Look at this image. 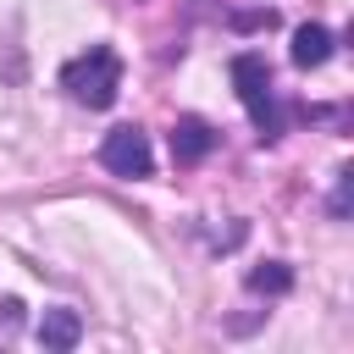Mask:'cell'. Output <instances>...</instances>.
<instances>
[{
	"label": "cell",
	"mask_w": 354,
	"mask_h": 354,
	"mask_svg": "<svg viewBox=\"0 0 354 354\" xmlns=\"http://www.w3.org/2000/svg\"><path fill=\"white\" fill-rule=\"evenodd\" d=\"M61 88H66L77 105H88V111H105V105L116 100V88H122V61H116V50H111V44H88L77 61L61 66Z\"/></svg>",
	"instance_id": "obj_1"
},
{
	"label": "cell",
	"mask_w": 354,
	"mask_h": 354,
	"mask_svg": "<svg viewBox=\"0 0 354 354\" xmlns=\"http://www.w3.org/2000/svg\"><path fill=\"white\" fill-rule=\"evenodd\" d=\"M232 83H238V100L249 105L260 138H277L282 133V105H277V88H271V66L254 50H243V55H232Z\"/></svg>",
	"instance_id": "obj_2"
},
{
	"label": "cell",
	"mask_w": 354,
	"mask_h": 354,
	"mask_svg": "<svg viewBox=\"0 0 354 354\" xmlns=\"http://www.w3.org/2000/svg\"><path fill=\"white\" fill-rule=\"evenodd\" d=\"M100 160H105V171H116V177H149L155 149H149V138H144L138 127H111L105 144H100Z\"/></svg>",
	"instance_id": "obj_3"
},
{
	"label": "cell",
	"mask_w": 354,
	"mask_h": 354,
	"mask_svg": "<svg viewBox=\"0 0 354 354\" xmlns=\"http://www.w3.org/2000/svg\"><path fill=\"white\" fill-rule=\"evenodd\" d=\"M210 149H216L210 122H199V116H177V127H171V155H177V166H194V160H205Z\"/></svg>",
	"instance_id": "obj_4"
},
{
	"label": "cell",
	"mask_w": 354,
	"mask_h": 354,
	"mask_svg": "<svg viewBox=\"0 0 354 354\" xmlns=\"http://www.w3.org/2000/svg\"><path fill=\"white\" fill-rule=\"evenodd\" d=\"M39 343L55 348V354L77 348V343H83V315H77V310H44V321H39Z\"/></svg>",
	"instance_id": "obj_5"
},
{
	"label": "cell",
	"mask_w": 354,
	"mask_h": 354,
	"mask_svg": "<svg viewBox=\"0 0 354 354\" xmlns=\"http://www.w3.org/2000/svg\"><path fill=\"white\" fill-rule=\"evenodd\" d=\"M326 55H332V33L315 28V22H304V28L293 33V61H299V66H321Z\"/></svg>",
	"instance_id": "obj_6"
},
{
	"label": "cell",
	"mask_w": 354,
	"mask_h": 354,
	"mask_svg": "<svg viewBox=\"0 0 354 354\" xmlns=\"http://www.w3.org/2000/svg\"><path fill=\"white\" fill-rule=\"evenodd\" d=\"M249 288H254V293H288V288H293V271H288L282 260H266V266L249 271Z\"/></svg>",
	"instance_id": "obj_7"
},
{
	"label": "cell",
	"mask_w": 354,
	"mask_h": 354,
	"mask_svg": "<svg viewBox=\"0 0 354 354\" xmlns=\"http://www.w3.org/2000/svg\"><path fill=\"white\" fill-rule=\"evenodd\" d=\"M17 326H22V304L6 299V304H0V337H17Z\"/></svg>",
	"instance_id": "obj_8"
}]
</instances>
